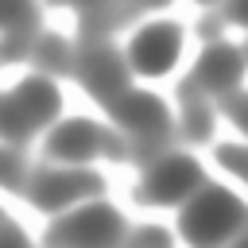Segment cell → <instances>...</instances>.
I'll list each match as a JSON object with an SVG mask.
<instances>
[{
  "instance_id": "cell-8",
  "label": "cell",
  "mask_w": 248,
  "mask_h": 248,
  "mask_svg": "<svg viewBox=\"0 0 248 248\" xmlns=\"http://www.w3.org/2000/svg\"><path fill=\"white\" fill-rule=\"evenodd\" d=\"M116 236H120V217L112 205H85L66 221L50 225L46 232V240H62V244H108Z\"/></svg>"
},
{
  "instance_id": "cell-11",
  "label": "cell",
  "mask_w": 248,
  "mask_h": 248,
  "mask_svg": "<svg viewBox=\"0 0 248 248\" xmlns=\"http://www.w3.org/2000/svg\"><path fill=\"white\" fill-rule=\"evenodd\" d=\"M35 23H39V12H35L31 4H19V8L12 12V19H8V39H4V54H8V58H16L23 46L31 50V43H35Z\"/></svg>"
},
{
  "instance_id": "cell-13",
  "label": "cell",
  "mask_w": 248,
  "mask_h": 248,
  "mask_svg": "<svg viewBox=\"0 0 248 248\" xmlns=\"http://www.w3.org/2000/svg\"><path fill=\"white\" fill-rule=\"evenodd\" d=\"M217 163L240 178V174H244V147H236V143H217Z\"/></svg>"
},
{
  "instance_id": "cell-3",
  "label": "cell",
  "mask_w": 248,
  "mask_h": 248,
  "mask_svg": "<svg viewBox=\"0 0 248 248\" xmlns=\"http://www.w3.org/2000/svg\"><path fill=\"white\" fill-rule=\"evenodd\" d=\"M202 186H205V174H202V167L190 155H167V159H159L147 170L143 190H140V202L174 205V202H186L190 194H198Z\"/></svg>"
},
{
  "instance_id": "cell-15",
  "label": "cell",
  "mask_w": 248,
  "mask_h": 248,
  "mask_svg": "<svg viewBox=\"0 0 248 248\" xmlns=\"http://www.w3.org/2000/svg\"><path fill=\"white\" fill-rule=\"evenodd\" d=\"M4 182L16 186V151H4Z\"/></svg>"
},
{
  "instance_id": "cell-10",
  "label": "cell",
  "mask_w": 248,
  "mask_h": 248,
  "mask_svg": "<svg viewBox=\"0 0 248 248\" xmlns=\"http://www.w3.org/2000/svg\"><path fill=\"white\" fill-rule=\"evenodd\" d=\"M240 70H244L240 50L229 46V43H213V46L202 50L198 70H194V81H202V85L213 89V93H232L236 81H240Z\"/></svg>"
},
{
  "instance_id": "cell-6",
  "label": "cell",
  "mask_w": 248,
  "mask_h": 248,
  "mask_svg": "<svg viewBox=\"0 0 248 248\" xmlns=\"http://www.w3.org/2000/svg\"><path fill=\"white\" fill-rule=\"evenodd\" d=\"M78 62H81L78 74H81L85 89H89L101 105L116 101V97L128 89V62H124L120 50H112V46H85Z\"/></svg>"
},
{
  "instance_id": "cell-5",
  "label": "cell",
  "mask_w": 248,
  "mask_h": 248,
  "mask_svg": "<svg viewBox=\"0 0 248 248\" xmlns=\"http://www.w3.org/2000/svg\"><path fill=\"white\" fill-rule=\"evenodd\" d=\"M182 50V27L178 23H147L128 46V62L140 74H167Z\"/></svg>"
},
{
  "instance_id": "cell-14",
  "label": "cell",
  "mask_w": 248,
  "mask_h": 248,
  "mask_svg": "<svg viewBox=\"0 0 248 248\" xmlns=\"http://www.w3.org/2000/svg\"><path fill=\"white\" fill-rule=\"evenodd\" d=\"M132 240H140V244H167L170 236H167L163 229H155V225H147V229H140V232H136Z\"/></svg>"
},
{
  "instance_id": "cell-2",
  "label": "cell",
  "mask_w": 248,
  "mask_h": 248,
  "mask_svg": "<svg viewBox=\"0 0 248 248\" xmlns=\"http://www.w3.org/2000/svg\"><path fill=\"white\" fill-rule=\"evenodd\" d=\"M54 112H58V89L46 78H27L16 85V93H8L4 112H0V128L8 140H27Z\"/></svg>"
},
{
  "instance_id": "cell-4",
  "label": "cell",
  "mask_w": 248,
  "mask_h": 248,
  "mask_svg": "<svg viewBox=\"0 0 248 248\" xmlns=\"http://www.w3.org/2000/svg\"><path fill=\"white\" fill-rule=\"evenodd\" d=\"M101 186H105V182H101L97 170H35L31 182H27V198H31L39 209L54 213V209H66V205L78 202V198L97 194Z\"/></svg>"
},
{
  "instance_id": "cell-9",
  "label": "cell",
  "mask_w": 248,
  "mask_h": 248,
  "mask_svg": "<svg viewBox=\"0 0 248 248\" xmlns=\"http://www.w3.org/2000/svg\"><path fill=\"white\" fill-rule=\"evenodd\" d=\"M101 143H105V132H101L93 120L74 116V120H62V124L50 132L46 155H50V159H62V163H85V159H93V155L101 151Z\"/></svg>"
},
{
  "instance_id": "cell-7",
  "label": "cell",
  "mask_w": 248,
  "mask_h": 248,
  "mask_svg": "<svg viewBox=\"0 0 248 248\" xmlns=\"http://www.w3.org/2000/svg\"><path fill=\"white\" fill-rule=\"evenodd\" d=\"M108 116L132 132V136H167L170 128V116H167V105L155 97V93H143V89H124L116 101L105 105Z\"/></svg>"
},
{
  "instance_id": "cell-12",
  "label": "cell",
  "mask_w": 248,
  "mask_h": 248,
  "mask_svg": "<svg viewBox=\"0 0 248 248\" xmlns=\"http://www.w3.org/2000/svg\"><path fill=\"white\" fill-rule=\"evenodd\" d=\"M35 62H43L54 74H66L70 70V46L62 43V35H43L35 43Z\"/></svg>"
},
{
  "instance_id": "cell-1",
  "label": "cell",
  "mask_w": 248,
  "mask_h": 248,
  "mask_svg": "<svg viewBox=\"0 0 248 248\" xmlns=\"http://www.w3.org/2000/svg\"><path fill=\"white\" fill-rule=\"evenodd\" d=\"M240 217H244L240 198L229 194V190H221V186H209V190H198V198L182 209L178 229L194 244H217V240H225V236L236 232Z\"/></svg>"
}]
</instances>
